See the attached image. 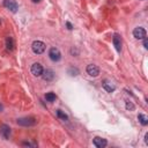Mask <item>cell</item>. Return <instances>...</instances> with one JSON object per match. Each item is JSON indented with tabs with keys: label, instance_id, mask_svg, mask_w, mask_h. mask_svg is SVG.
<instances>
[{
	"label": "cell",
	"instance_id": "6da1fadb",
	"mask_svg": "<svg viewBox=\"0 0 148 148\" xmlns=\"http://www.w3.org/2000/svg\"><path fill=\"white\" fill-rule=\"evenodd\" d=\"M16 123L18 125H21V126H25L27 127V126H34V125H36L37 120L34 117H23V118H18L16 120Z\"/></svg>",
	"mask_w": 148,
	"mask_h": 148
},
{
	"label": "cell",
	"instance_id": "7a4b0ae2",
	"mask_svg": "<svg viewBox=\"0 0 148 148\" xmlns=\"http://www.w3.org/2000/svg\"><path fill=\"white\" fill-rule=\"evenodd\" d=\"M31 49H32L34 53H36V54H42V53L45 51V44H44L43 42H40V40H35V42H32V44H31Z\"/></svg>",
	"mask_w": 148,
	"mask_h": 148
},
{
	"label": "cell",
	"instance_id": "3957f363",
	"mask_svg": "<svg viewBox=\"0 0 148 148\" xmlns=\"http://www.w3.org/2000/svg\"><path fill=\"white\" fill-rule=\"evenodd\" d=\"M49 57L52 61H59L61 59V53L58 47H51L49 50Z\"/></svg>",
	"mask_w": 148,
	"mask_h": 148
},
{
	"label": "cell",
	"instance_id": "277c9868",
	"mask_svg": "<svg viewBox=\"0 0 148 148\" xmlns=\"http://www.w3.org/2000/svg\"><path fill=\"white\" fill-rule=\"evenodd\" d=\"M3 6L9 9L12 13H16L18 9V5L15 0H3Z\"/></svg>",
	"mask_w": 148,
	"mask_h": 148
},
{
	"label": "cell",
	"instance_id": "5b68a950",
	"mask_svg": "<svg viewBox=\"0 0 148 148\" xmlns=\"http://www.w3.org/2000/svg\"><path fill=\"white\" fill-rule=\"evenodd\" d=\"M30 71H31L32 75H35V76H42L44 69H43V66H42L39 62H35V64L31 65Z\"/></svg>",
	"mask_w": 148,
	"mask_h": 148
},
{
	"label": "cell",
	"instance_id": "8992f818",
	"mask_svg": "<svg viewBox=\"0 0 148 148\" xmlns=\"http://www.w3.org/2000/svg\"><path fill=\"white\" fill-rule=\"evenodd\" d=\"M133 36H134L136 39H143V38H146L147 32H146V30H145L142 27H136V28H134V30H133Z\"/></svg>",
	"mask_w": 148,
	"mask_h": 148
},
{
	"label": "cell",
	"instance_id": "52a82bcc",
	"mask_svg": "<svg viewBox=\"0 0 148 148\" xmlns=\"http://www.w3.org/2000/svg\"><path fill=\"white\" fill-rule=\"evenodd\" d=\"M87 73L90 75V76H97L98 74H99V68L96 66V65H94V64H90V65H88L87 66Z\"/></svg>",
	"mask_w": 148,
	"mask_h": 148
},
{
	"label": "cell",
	"instance_id": "ba28073f",
	"mask_svg": "<svg viewBox=\"0 0 148 148\" xmlns=\"http://www.w3.org/2000/svg\"><path fill=\"white\" fill-rule=\"evenodd\" d=\"M92 143L94 146H96L97 148H104L106 145H108V141L103 138H99V136H95L94 140H92Z\"/></svg>",
	"mask_w": 148,
	"mask_h": 148
},
{
	"label": "cell",
	"instance_id": "9c48e42d",
	"mask_svg": "<svg viewBox=\"0 0 148 148\" xmlns=\"http://www.w3.org/2000/svg\"><path fill=\"white\" fill-rule=\"evenodd\" d=\"M0 134L5 140H7L9 138V135H10V127L8 125H6V124L1 125L0 126Z\"/></svg>",
	"mask_w": 148,
	"mask_h": 148
},
{
	"label": "cell",
	"instance_id": "30bf717a",
	"mask_svg": "<svg viewBox=\"0 0 148 148\" xmlns=\"http://www.w3.org/2000/svg\"><path fill=\"white\" fill-rule=\"evenodd\" d=\"M102 87H103L108 92H113V91L116 90V86H114L111 81H109V80H104L103 83H102Z\"/></svg>",
	"mask_w": 148,
	"mask_h": 148
},
{
	"label": "cell",
	"instance_id": "8fae6325",
	"mask_svg": "<svg viewBox=\"0 0 148 148\" xmlns=\"http://www.w3.org/2000/svg\"><path fill=\"white\" fill-rule=\"evenodd\" d=\"M42 77L44 81H52L54 79V73L52 69H45V71H43Z\"/></svg>",
	"mask_w": 148,
	"mask_h": 148
},
{
	"label": "cell",
	"instance_id": "7c38bea8",
	"mask_svg": "<svg viewBox=\"0 0 148 148\" xmlns=\"http://www.w3.org/2000/svg\"><path fill=\"white\" fill-rule=\"evenodd\" d=\"M112 42H113V45H114L116 50H117L118 52H120V50H121V38H120V36H119L118 34H114V35H113Z\"/></svg>",
	"mask_w": 148,
	"mask_h": 148
},
{
	"label": "cell",
	"instance_id": "4fadbf2b",
	"mask_svg": "<svg viewBox=\"0 0 148 148\" xmlns=\"http://www.w3.org/2000/svg\"><path fill=\"white\" fill-rule=\"evenodd\" d=\"M14 46H15V43H14V39H13V37H7L6 38V47L9 50V51H12V50H14Z\"/></svg>",
	"mask_w": 148,
	"mask_h": 148
},
{
	"label": "cell",
	"instance_id": "5bb4252c",
	"mask_svg": "<svg viewBox=\"0 0 148 148\" xmlns=\"http://www.w3.org/2000/svg\"><path fill=\"white\" fill-rule=\"evenodd\" d=\"M56 114H57V117H58L59 119H61V120H64V121L68 120V116H67V114H66L64 111H61L60 109L56 110Z\"/></svg>",
	"mask_w": 148,
	"mask_h": 148
},
{
	"label": "cell",
	"instance_id": "9a60e30c",
	"mask_svg": "<svg viewBox=\"0 0 148 148\" xmlns=\"http://www.w3.org/2000/svg\"><path fill=\"white\" fill-rule=\"evenodd\" d=\"M138 119H139V121L141 123V125H143V126L148 125V118H147V116H145L143 113H139V114H138Z\"/></svg>",
	"mask_w": 148,
	"mask_h": 148
},
{
	"label": "cell",
	"instance_id": "2e32d148",
	"mask_svg": "<svg viewBox=\"0 0 148 148\" xmlns=\"http://www.w3.org/2000/svg\"><path fill=\"white\" fill-rule=\"evenodd\" d=\"M56 98H57V96H56L54 92H47V94L45 95V99H46L47 102H54Z\"/></svg>",
	"mask_w": 148,
	"mask_h": 148
},
{
	"label": "cell",
	"instance_id": "e0dca14e",
	"mask_svg": "<svg viewBox=\"0 0 148 148\" xmlns=\"http://www.w3.org/2000/svg\"><path fill=\"white\" fill-rule=\"evenodd\" d=\"M68 74L72 75V76H75V75L79 74V69L76 67H69L68 68Z\"/></svg>",
	"mask_w": 148,
	"mask_h": 148
},
{
	"label": "cell",
	"instance_id": "ac0fdd59",
	"mask_svg": "<svg viewBox=\"0 0 148 148\" xmlns=\"http://www.w3.org/2000/svg\"><path fill=\"white\" fill-rule=\"evenodd\" d=\"M126 109L130 110V111H133L135 109V106H134V104L132 102H126Z\"/></svg>",
	"mask_w": 148,
	"mask_h": 148
},
{
	"label": "cell",
	"instance_id": "d6986e66",
	"mask_svg": "<svg viewBox=\"0 0 148 148\" xmlns=\"http://www.w3.org/2000/svg\"><path fill=\"white\" fill-rule=\"evenodd\" d=\"M22 146H24V147H37V143L36 142H23Z\"/></svg>",
	"mask_w": 148,
	"mask_h": 148
},
{
	"label": "cell",
	"instance_id": "ffe728a7",
	"mask_svg": "<svg viewBox=\"0 0 148 148\" xmlns=\"http://www.w3.org/2000/svg\"><path fill=\"white\" fill-rule=\"evenodd\" d=\"M143 46H145V49H148V39H147V37L143 38Z\"/></svg>",
	"mask_w": 148,
	"mask_h": 148
},
{
	"label": "cell",
	"instance_id": "44dd1931",
	"mask_svg": "<svg viewBox=\"0 0 148 148\" xmlns=\"http://www.w3.org/2000/svg\"><path fill=\"white\" fill-rule=\"evenodd\" d=\"M66 25H67V28H68L69 30H72V29H73V27H72V24H71L69 22H67V23H66Z\"/></svg>",
	"mask_w": 148,
	"mask_h": 148
},
{
	"label": "cell",
	"instance_id": "7402d4cb",
	"mask_svg": "<svg viewBox=\"0 0 148 148\" xmlns=\"http://www.w3.org/2000/svg\"><path fill=\"white\" fill-rule=\"evenodd\" d=\"M145 142L148 143V133H146V135H145Z\"/></svg>",
	"mask_w": 148,
	"mask_h": 148
},
{
	"label": "cell",
	"instance_id": "603a6c76",
	"mask_svg": "<svg viewBox=\"0 0 148 148\" xmlns=\"http://www.w3.org/2000/svg\"><path fill=\"white\" fill-rule=\"evenodd\" d=\"M2 110H3V105H2V104H0V112H1Z\"/></svg>",
	"mask_w": 148,
	"mask_h": 148
},
{
	"label": "cell",
	"instance_id": "cb8c5ba5",
	"mask_svg": "<svg viewBox=\"0 0 148 148\" xmlns=\"http://www.w3.org/2000/svg\"><path fill=\"white\" fill-rule=\"evenodd\" d=\"M32 1H34V2H40L42 0H32Z\"/></svg>",
	"mask_w": 148,
	"mask_h": 148
}]
</instances>
